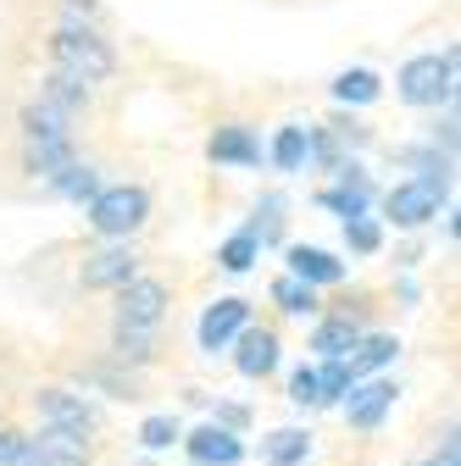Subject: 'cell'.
<instances>
[{"label": "cell", "mask_w": 461, "mask_h": 466, "mask_svg": "<svg viewBox=\"0 0 461 466\" xmlns=\"http://www.w3.org/2000/svg\"><path fill=\"white\" fill-rule=\"evenodd\" d=\"M167 317V283L161 278H128L118 289V322L123 328H156Z\"/></svg>", "instance_id": "obj_5"}, {"label": "cell", "mask_w": 461, "mask_h": 466, "mask_svg": "<svg viewBox=\"0 0 461 466\" xmlns=\"http://www.w3.org/2000/svg\"><path fill=\"white\" fill-rule=\"evenodd\" d=\"M184 439V428H179V417H145L139 422V444L150 450V455H161V450H172Z\"/></svg>", "instance_id": "obj_28"}, {"label": "cell", "mask_w": 461, "mask_h": 466, "mask_svg": "<svg viewBox=\"0 0 461 466\" xmlns=\"http://www.w3.org/2000/svg\"><path fill=\"white\" fill-rule=\"evenodd\" d=\"M417 466H456V461H445V455H428V461H417Z\"/></svg>", "instance_id": "obj_33"}, {"label": "cell", "mask_w": 461, "mask_h": 466, "mask_svg": "<svg viewBox=\"0 0 461 466\" xmlns=\"http://www.w3.org/2000/svg\"><path fill=\"white\" fill-rule=\"evenodd\" d=\"M439 189H428V184H417V178H406V184H394L389 195H384V217L394 222V228H423L428 217H439Z\"/></svg>", "instance_id": "obj_7"}, {"label": "cell", "mask_w": 461, "mask_h": 466, "mask_svg": "<svg viewBox=\"0 0 461 466\" xmlns=\"http://www.w3.org/2000/svg\"><path fill=\"white\" fill-rule=\"evenodd\" d=\"M28 172L34 178H56L67 161H73V134H62V139H28Z\"/></svg>", "instance_id": "obj_18"}, {"label": "cell", "mask_w": 461, "mask_h": 466, "mask_svg": "<svg viewBox=\"0 0 461 466\" xmlns=\"http://www.w3.org/2000/svg\"><path fill=\"white\" fill-rule=\"evenodd\" d=\"M206 156H211L217 167H261V145H256V134H251L245 123L217 128L211 145H206Z\"/></svg>", "instance_id": "obj_13"}, {"label": "cell", "mask_w": 461, "mask_h": 466, "mask_svg": "<svg viewBox=\"0 0 461 466\" xmlns=\"http://www.w3.org/2000/svg\"><path fill=\"white\" fill-rule=\"evenodd\" d=\"M351 389H356L351 361H323V367H317V405H339Z\"/></svg>", "instance_id": "obj_23"}, {"label": "cell", "mask_w": 461, "mask_h": 466, "mask_svg": "<svg viewBox=\"0 0 461 466\" xmlns=\"http://www.w3.org/2000/svg\"><path fill=\"white\" fill-rule=\"evenodd\" d=\"M50 62H56V73H73L78 84H106L118 73V56H111V45L89 23H62L56 28L50 34Z\"/></svg>", "instance_id": "obj_1"}, {"label": "cell", "mask_w": 461, "mask_h": 466, "mask_svg": "<svg viewBox=\"0 0 461 466\" xmlns=\"http://www.w3.org/2000/svg\"><path fill=\"white\" fill-rule=\"evenodd\" d=\"M234 367H240V378H267L278 367V333L272 328H240Z\"/></svg>", "instance_id": "obj_11"}, {"label": "cell", "mask_w": 461, "mask_h": 466, "mask_svg": "<svg viewBox=\"0 0 461 466\" xmlns=\"http://www.w3.org/2000/svg\"><path fill=\"white\" fill-rule=\"evenodd\" d=\"M95 6H100V0H62L67 23H89V17H95Z\"/></svg>", "instance_id": "obj_32"}, {"label": "cell", "mask_w": 461, "mask_h": 466, "mask_svg": "<svg viewBox=\"0 0 461 466\" xmlns=\"http://www.w3.org/2000/svg\"><path fill=\"white\" fill-rule=\"evenodd\" d=\"M34 411H39V422H45V428H62V433H78V439H89V433H95V411H89V400H84V394H73V389H39V394H34Z\"/></svg>", "instance_id": "obj_4"}, {"label": "cell", "mask_w": 461, "mask_h": 466, "mask_svg": "<svg viewBox=\"0 0 461 466\" xmlns=\"http://www.w3.org/2000/svg\"><path fill=\"white\" fill-rule=\"evenodd\" d=\"M333 172H339V184H333V189H323L317 200H323L328 211H339L344 222H351V217H367V200H373V184H367V172H362L356 161H339Z\"/></svg>", "instance_id": "obj_10"}, {"label": "cell", "mask_w": 461, "mask_h": 466, "mask_svg": "<svg viewBox=\"0 0 461 466\" xmlns=\"http://www.w3.org/2000/svg\"><path fill=\"white\" fill-rule=\"evenodd\" d=\"M34 455H39V466H89L95 444L78 439V433H62V428H39L34 433Z\"/></svg>", "instance_id": "obj_12"}, {"label": "cell", "mask_w": 461, "mask_h": 466, "mask_svg": "<svg viewBox=\"0 0 461 466\" xmlns=\"http://www.w3.org/2000/svg\"><path fill=\"white\" fill-rule=\"evenodd\" d=\"M0 466H39L28 433H0Z\"/></svg>", "instance_id": "obj_30"}, {"label": "cell", "mask_w": 461, "mask_h": 466, "mask_svg": "<svg viewBox=\"0 0 461 466\" xmlns=\"http://www.w3.org/2000/svg\"><path fill=\"white\" fill-rule=\"evenodd\" d=\"M111 356H118L123 367H145L150 361V328H123L118 322V333H111Z\"/></svg>", "instance_id": "obj_26"}, {"label": "cell", "mask_w": 461, "mask_h": 466, "mask_svg": "<svg viewBox=\"0 0 461 466\" xmlns=\"http://www.w3.org/2000/svg\"><path fill=\"white\" fill-rule=\"evenodd\" d=\"M306 450H312V433H301V428H278V433L261 439V461L267 466H301Z\"/></svg>", "instance_id": "obj_19"}, {"label": "cell", "mask_w": 461, "mask_h": 466, "mask_svg": "<svg viewBox=\"0 0 461 466\" xmlns=\"http://www.w3.org/2000/svg\"><path fill=\"white\" fill-rule=\"evenodd\" d=\"M272 300H278L283 317H317V289L301 283V278H278L272 283Z\"/></svg>", "instance_id": "obj_22"}, {"label": "cell", "mask_w": 461, "mask_h": 466, "mask_svg": "<svg viewBox=\"0 0 461 466\" xmlns=\"http://www.w3.org/2000/svg\"><path fill=\"white\" fill-rule=\"evenodd\" d=\"M394 405V383H362V389H351V400H344V422L351 428H362V433H373L378 422H384V411Z\"/></svg>", "instance_id": "obj_14"}, {"label": "cell", "mask_w": 461, "mask_h": 466, "mask_svg": "<svg viewBox=\"0 0 461 466\" xmlns=\"http://www.w3.org/2000/svg\"><path fill=\"white\" fill-rule=\"evenodd\" d=\"M39 100H45L50 111H62L67 123H73V116H78V111L89 106V89H84V84H78L73 73H50V78L39 84Z\"/></svg>", "instance_id": "obj_17"}, {"label": "cell", "mask_w": 461, "mask_h": 466, "mask_svg": "<svg viewBox=\"0 0 461 466\" xmlns=\"http://www.w3.org/2000/svg\"><path fill=\"white\" fill-rule=\"evenodd\" d=\"M356 339H362V328L351 322V311H339V317H328V322H317V333H312V350L323 361H344L356 350Z\"/></svg>", "instance_id": "obj_16"}, {"label": "cell", "mask_w": 461, "mask_h": 466, "mask_svg": "<svg viewBox=\"0 0 461 466\" xmlns=\"http://www.w3.org/2000/svg\"><path fill=\"white\" fill-rule=\"evenodd\" d=\"M179 444H184V455H190L195 466H240V461H245L240 433H234V428H217V422H206V428L184 433Z\"/></svg>", "instance_id": "obj_8"}, {"label": "cell", "mask_w": 461, "mask_h": 466, "mask_svg": "<svg viewBox=\"0 0 461 466\" xmlns=\"http://www.w3.org/2000/svg\"><path fill=\"white\" fill-rule=\"evenodd\" d=\"M150 217V189L145 184H111L89 200V228L100 233V239H128V233H139Z\"/></svg>", "instance_id": "obj_2"}, {"label": "cell", "mask_w": 461, "mask_h": 466, "mask_svg": "<svg viewBox=\"0 0 461 466\" xmlns=\"http://www.w3.org/2000/svg\"><path fill=\"white\" fill-rule=\"evenodd\" d=\"M50 189H56V195H67V200H95V195H100V178H95L89 167L67 161V167L56 172V178H50Z\"/></svg>", "instance_id": "obj_25"}, {"label": "cell", "mask_w": 461, "mask_h": 466, "mask_svg": "<svg viewBox=\"0 0 461 466\" xmlns=\"http://www.w3.org/2000/svg\"><path fill=\"white\" fill-rule=\"evenodd\" d=\"M400 356V344H394V333H367V339H356V350L344 361H351V372L362 378V372H378V367H389Z\"/></svg>", "instance_id": "obj_20"}, {"label": "cell", "mask_w": 461, "mask_h": 466, "mask_svg": "<svg viewBox=\"0 0 461 466\" xmlns=\"http://www.w3.org/2000/svg\"><path fill=\"white\" fill-rule=\"evenodd\" d=\"M240 328H251V306L240 295L206 306V317H200V350H206V356H217V350H228V344L240 339Z\"/></svg>", "instance_id": "obj_9"}, {"label": "cell", "mask_w": 461, "mask_h": 466, "mask_svg": "<svg viewBox=\"0 0 461 466\" xmlns=\"http://www.w3.org/2000/svg\"><path fill=\"white\" fill-rule=\"evenodd\" d=\"M456 89V50L445 56H412L406 67H400L394 78V95L406 100V106H445Z\"/></svg>", "instance_id": "obj_3"}, {"label": "cell", "mask_w": 461, "mask_h": 466, "mask_svg": "<svg viewBox=\"0 0 461 466\" xmlns=\"http://www.w3.org/2000/svg\"><path fill=\"white\" fill-rule=\"evenodd\" d=\"M256 256H261V239L245 228V233H234V239H222V250H217V261L228 267V272H251L256 267Z\"/></svg>", "instance_id": "obj_27"}, {"label": "cell", "mask_w": 461, "mask_h": 466, "mask_svg": "<svg viewBox=\"0 0 461 466\" xmlns=\"http://www.w3.org/2000/svg\"><path fill=\"white\" fill-rule=\"evenodd\" d=\"M290 278H301L312 289H328V283H344V261L317 250V245H295L290 250Z\"/></svg>", "instance_id": "obj_15"}, {"label": "cell", "mask_w": 461, "mask_h": 466, "mask_svg": "<svg viewBox=\"0 0 461 466\" xmlns=\"http://www.w3.org/2000/svg\"><path fill=\"white\" fill-rule=\"evenodd\" d=\"M272 167H278V172H301V167H306V128H301V123L278 128V139H272Z\"/></svg>", "instance_id": "obj_24"}, {"label": "cell", "mask_w": 461, "mask_h": 466, "mask_svg": "<svg viewBox=\"0 0 461 466\" xmlns=\"http://www.w3.org/2000/svg\"><path fill=\"white\" fill-rule=\"evenodd\" d=\"M84 289H123L128 278H139V256H134V245L128 239H111L106 250H95V256H84Z\"/></svg>", "instance_id": "obj_6"}, {"label": "cell", "mask_w": 461, "mask_h": 466, "mask_svg": "<svg viewBox=\"0 0 461 466\" xmlns=\"http://www.w3.org/2000/svg\"><path fill=\"white\" fill-rule=\"evenodd\" d=\"M344 245H351L356 256H378L384 250V228L373 217H351V222H344Z\"/></svg>", "instance_id": "obj_29"}, {"label": "cell", "mask_w": 461, "mask_h": 466, "mask_svg": "<svg viewBox=\"0 0 461 466\" xmlns=\"http://www.w3.org/2000/svg\"><path fill=\"white\" fill-rule=\"evenodd\" d=\"M290 400H295V405H317V367H295V378H290Z\"/></svg>", "instance_id": "obj_31"}, {"label": "cell", "mask_w": 461, "mask_h": 466, "mask_svg": "<svg viewBox=\"0 0 461 466\" xmlns=\"http://www.w3.org/2000/svg\"><path fill=\"white\" fill-rule=\"evenodd\" d=\"M378 95H384V84H378L373 67H351V73L333 78V100H339V106H373Z\"/></svg>", "instance_id": "obj_21"}]
</instances>
